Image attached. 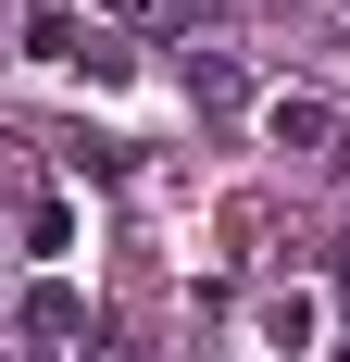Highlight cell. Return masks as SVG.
<instances>
[{"label":"cell","instance_id":"1","mask_svg":"<svg viewBox=\"0 0 350 362\" xmlns=\"http://www.w3.org/2000/svg\"><path fill=\"white\" fill-rule=\"evenodd\" d=\"M88 50H101V37L75 25L63 0H50V13H26V63H88Z\"/></svg>","mask_w":350,"mask_h":362},{"label":"cell","instance_id":"2","mask_svg":"<svg viewBox=\"0 0 350 362\" xmlns=\"http://www.w3.org/2000/svg\"><path fill=\"white\" fill-rule=\"evenodd\" d=\"M313 325H325V313H313L300 288H276V300H263V350H288V362H300V350H313Z\"/></svg>","mask_w":350,"mask_h":362},{"label":"cell","instance_id":"3","mask_svg":"<svg viewBox=\"0 0 350 362\" xmlns=\"http://www.w3.org/2000/svg\"><path fill=\"white\" fill-rule=\"evenodd\" d=\"M263 125H276V150H313V138H338V112H325V100H276Z\"/></svg>","mask_w":350,"mask_h":362},{"label":"cell","instance_id":"4","mask_svg":"<svg viewBox=\"0 0 350 362\" xmlns=\"http://www.w3.org/2000/svg\"><path fill=\"white\" fill-rule=\"evenodd\" d=\"M75 313H88L75 288H38V300H26V325H38V337H75Z\"/></svg>","mask_w":350,"mask_h":362},{"label":"cell","instance_id":"5","mask_svg":"<svg viewBox=\"0 0 350 362\" xmlns=\"http://www.w3.org/2000/svg\"><path fill=\"white\" fill-rule=\"evenodd\" d=\"M163 13H188V25H213V13H225V0H163Z\"/></svg>","mask_w":350,"mask_h":362},{"label":"cell","instance_id":"6","mask_svg":"<svg viewBox=\"0 0 350 362\" xmlns=\"http://www.w3.org/2000/svg\"><path fill=\"white\" fill-rule=\"evenodd\" d=\"M101 13H138V0H101Z\"/></svg>","mask_w":350,"mask_h":362},{"label":"cell","instance_id":"7","mask_svg":"<svg viewBox=\"0 0 350 362\" xmlns=\"http://www.w3.org/2000/svg\"><path fill=\"white\" fill-rule=\"evenodd\" d=\"M338 163H350V125H338Z\"/></svg>","mask_w":350,"mask_h":362}]
</instances>
